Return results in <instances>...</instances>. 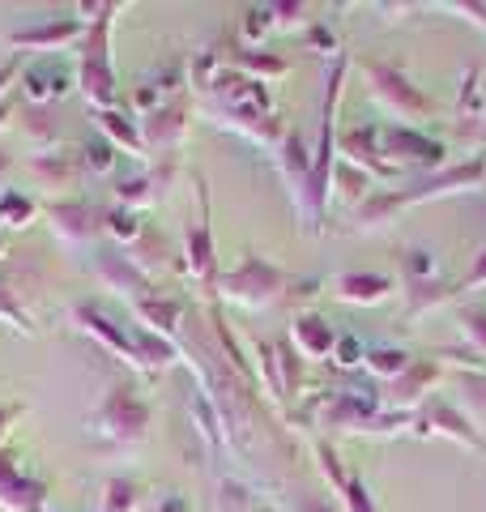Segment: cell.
Listing matches in <instances>:
<instances>
[{"instance_id": "5", "label": "cell", "mask_w": 486, "mask_h": 512, "mask_svg": "<svg viewBox=\"0 0 486 512\" xmlns=\"http://www.w3.org/2000/svg\"><path fill=\"white\" fill-rule=\"evenodd\" d=\"M282 286H286V278L269 261H261V256H248L231 278H222V291L239 303H273Z\"/></svg>"}, {"instance_id": "26", "label": "cell", "mask_w": 486, "mask_h": 512, "mask_svg": "<svg viewBox=\"0 0 486 512\" xmlns=\"http://www.w3.org/2000/svg\"><path fill=\"white\" fill-rule=\"evenodd\" d=\"M103 128H111V133H116V141H128V146L133 150H141V141H137V133L128 124H120V116H103Z\"/></svg>"}, {"instance_id": "6", "label": "cell", "mask_w": 486, "mask_h": 512, "mask_svg": "<svg viewBox=\"0 0 486 512\" xmlns=\"http://www.w3.org/2000/svg\"><path fill=\"white\" fill-rule=\"evenodd\" d=\"M0 508L9 512H43V487L13 470V457L0 453Z\"/></svg>"}, {"instance_id": "9", "label": "cell", "mask_w": 486, "mask_h": 512, "mask_svg": "<svg viewBox=\"0 0 486 512\" xmlns=\"http://www.w3.org/2000/svg\"><path fill=\"white\" fill-rule=\"evenodd\" d=\"M337 286V299H346V303H384L388 291H393V278H384V274H342L333 282Z\"/></svg>"}, {"instance_id": "18", "label": "cell", "mask_w": 486, "mask_h": 512, "mask_svg": "<svg viewBox=\"0 0 486 512\" xmlns=\"http://www.w3.org/2000/svg\"><path fill=\"white\" fill-rule=\"evenodd\" d=\"M367 367H371L376 376H393V380H397L405 367H410V359H405V350H371Z\"/></svg>"}, {"instance_id": "16", "label": "cell", "mask_w": 486, "mask_h": 512, "mask_svg": "<svg viewBox=\"0 0 486 512\" xmlns=\"http://www.w3.org/2000/svg\"><path fill=\"white\" fill-rule=\"evenodd\" d=\"M145 128H150V141H158V146H175V141L184 137V111L180 107L154 111V116L145 120Z\"/></svg>"}, {"instance_id": "24", "label": "cell", "mask_w": 486, "mask_h": 512, "mask_svg": "<svg viewBox=\"0 0 486 512\" xmlns=\"http://www.w3.org/2000/svg\"><path fill=\"white\" fill-rule=\"evenodd\" d=\"M107 222H111V231H116L120 239H137V235H141L137 214H133V210H116V214H107Z\"/></svg>"}, {"instance_id": "3", "label": "cell", "mask_w": 486, "mask_h": 512, "mask_svg": "<svg viewBox=\"0 0 486 512\" xmlns=\"http://www.w3.org/2000/svg\"><path fill=\"white\" fill-rule=\"evenodd\" d=\"M107 30H111V18H99L86 47H81V90H86V99L94 107L116 103V77H111V64H107Z\"/></svg>"}, {"instance_id": "21", "label": "cell", "mask_w": 486, "mask_h": 512, "mask_svg": "<svg viewBox=\"0 0 486 512\" xmlns=\"http://www.w3.org/2000/svg\"><path fill=\"white\" fill-rule=\"evenodd\" d=\"M137 308H141V316H150V320H154V329H175V320H180V308H175V303L141 299Z\"/></svg>"}, {"instance_id": "2", "label": "cell", "mask_w": 486, "mask_h": 512, "mask_svg": "<svg viewBox=\"0 0 486 512\" xmlns=\"http://www.w3.org/2000/svg\"><path fill=\"white\" fill-rule=\"evenodd\" d=\"M150 427V406L133 389H111L103 410L94 414V436H107L116 448H137Z\"/></svg>"}, {"instance_id": "17", "label": "cell", "mask_w": 486, "mask_h": 512, "mask_svg": "<svg viewBox=\"0 0 486 512\" xmlns=\"http://www.w3.org/2000/svg\"><path fill=\"white\" fill-rule=\"evenodd\" d=\"M35 218V205H30L22 192H5L0 197V227H26Z\"/></svg>"}, {"instance_id": "4", "label": "cell", "mask_w": 486, "mask_h": 512, "mask_svg": "<svg viewBox=\"0 0 486 512\" xmlns=\"http://www.w3.org/2000/svg\"><path fill=\"white\" fill-rule=\"evenodd\" d=\"M363 73L371 77V90H376V99L384 107L397 111V120H418L427 116V99L418 94L410 82H405V73H397L393 64H380V60H363Z\"/></svg>"}, {"instance_id": "7", "label": "cell", "mask_w": 486, "mask_h": 512, "mask_svg": "<svg viewBox=\"0 0 486 512\" xmlns=\"http://www.w3.org/2000/svg\"><path fill=\"white\" fill-rule=\"evenodd\" d=\"M73 320H81V329L94 333V338H103L111 350H116V355H124L133 367H145L141 355H137V342H128V338H124V329H116L107 316H99L94 308H73Z\"/></svg>"}, {"instance_id": "14", "label": "cell", "mask_w": 486, "mask_h": 512, "mask_svg": "<svg viewBox=\"0 0 486 512\" xmlns=\"http://www.w3.org/2000/svg\"><path fill=\"white\" fill-rule=\"evenodd\" d=\"M423 423H431V427H435V423H440V427L448 431V436H452V440H461V444H474V448H482V440L474 436V427H469V423L461 419V414H457V410H452V406H444V402H435V406L427 410V419H423Z\"/></svg>"}, {"instance_id": "27", "label": "cell", "mask_w": 486, "mask_h": 512, "mask_svg": "<svg viewBox=\"0 0 486 512\" xmlns=\"http://www.w3.org/2000/svg\"><path fill=\"white\" fill-rule=\"evenodd\" d=\"M346 495H350V508H354V512H376V508H371V500H367V487L359 483V478H350Z\"/></svg>"}, {"instance_id": "28", "label": "cell", "mask_w": 486, "mask_h": 512, "mask_svg": "<svg viewBox=\"0 0 486 512\" xmlns=\"http://www.w3.org/2000/svg\"><path fill=\"white\" fill-rule=\"evenodd\" d=\"M359 359H363V355H359V342H354V338H342V350H337V363H342V367H354Z\"/></svg>"}, {"instance_id": "1", "label": "cell", "mask_w": 486, "mask_h": 512, "mask_svg": "<svg viewBox=\"0 0 486 512\" xmlns=\"http://www.w3.org/2000/svg\"><path fill=\"white\" fill-rule=\"evenodd\" d=\"M482 175H486V158H474L469 167H457V171H444V175H435V180L427 184H418L410 192H380V197H371L367 205H359V227H384L388 214L401 210V205H418V201H427V197H444V192H457V188H474L482 184Z\"/></svg>"}, {"instance_id": "30", "label": "cell", "mask_w": 486, "mask_h": 512, "mask_svg": "<svg viewBox=\"0 0 486 512\" xmlns=\"http://www.w3.org/2000/svg\"><path fill=\"white\" fill-rule=\"evenodd\" d=\"M90 167H94V171H107V167H111V146H94Z\"/></svg>"}, {"instance_id": "22", "label": "cell", "mask_w": 486, "mask_h": 512, "mask_svg": "<svg viewBox=\"0 0 486 512\" xmlns=\"http://www.w3.org/2000/svg\"><path fill=\"white\" fill-rule=\"evenodd\" d=\"M0 320H9L13 329L30 333V316H26V312H18V303L9 299V291H5V286H0Z\"/></svg>"}, {"instance_id": "19", "label": "cell", "mask_w": 486, "mask_h": 512, "mask_svg": "<svg viewBox=\"0 0 486 512\" xmlns=\"http://www.w3.org/2000/svg\"><path fill=\"white\" fill-rule=\"evenodd\" d=\"M461 329H465V338L486 355V303H478V308H465V312H461Z\"/></svg>"}, {"instance_id": "12", "label": "cell", "mask_w": 486, "mask_h": 512, "mask_svg": "<svg viewBox=\"0 0 486 512\" xmlns=\"http://www.w3.org/2000/svg\"><path fill=\"white\" fill-rule=\"evenodd\" d=\"M431 380H435V363H431V359L405 367V372L393 380V406H414V402H423V393H427Z\"/></svg>"}, {"instance_id": "10", "label": "cell", "mask_w": 486, "mask_h": 512, "mask_svg": "<svg viewBox=\"0 0 486 512\" xmlns=\"http://www.w3.org/2000/svg\"><path fill=\"white\" fill-rule=\"evenodd\" d=\"M384 137V154H401L405 163H440V146L435 141H427V137H418L414 128H388V133H380Z\"/></svg>"}, {"instance_id": "11", "label": "cell", "mask_w": 486, "mask_h": 512, "mask_svg": "<svg viewBox=\"0 0 486 512\" xmlns=\"http://www.w3.org/2000/svg\"><path fill=\"white\" fill-rule=\"evenodd\" d=\"M81 22H43V26H30V30H13L9 43L13 47H60V43H73L81 35Z\"/></svg>"}, {"instance_id": "20", "label": "cell", "mask_w": 486, "mask_h": 512, "mask_svg": "<svg viewBox=\"0 0 486 512\" xmlns=\"http://www.w3.org/2000/svg\"><path fill=\"white\" fill-rule=\"evenodd\" d=\"M137 508V487L124 483V478H111L107 483V512H133Z\"/></svg>"}, {"instance_id": "29", "label": "cell", "mask_w": 486, "mask_h": 512, "mask_svg": "<svg viewBox=\"0 0 486 512\" xmlns=\"http://www.w3.org/2000/svg\"><path fill=\"white\" fill-rule=\"evenodd\" d=\"M469 286H486V252L478 256V265H474V274H469L461 286H457V291H469Z\"/></svg>"}, {"instance_id": "25", "label": "cell", "mask_w": 486, "mask_h": 512, "mask_svg": "<svg viewBox=\"0 0 486 512\" xmlns=\"http://www.w3.org/2000/svg\"><path fill=\"white\" fill-rule=\"evenodd\" d=\"M150 197H154V192H150V184H145V180H124L120 184V201H128V205H141Z\"/></svg>"}, {"instance_id": "23", "label": "cell", "mask_w": 486, "mask_h": 512, "mask_svg": "<svg viewBox=\"0 0 486 512\" xmlns=\"http://www.w3.org/2000/svg\"><path fill=\"white\" fill-rule=\"evenodd\" d=\"M461 389H465V397H469V406H474L482 419H486V376H465Z\"/></svg>"}, {"instance_id": "8", "label": "cell", "mask_w": 486, "mask_h": 512, "mask_svg": "<svg viewBox=\"0 0 486 512\" xmlns=\"http://www.w3.org/2000/svg\"><path fill=\"white\" fill-rule=\"evenodd\" d=\"M290 342H295V350L303 359H324L333 350V329H329V320H320V316H299L295 320V329H290Z\"/></svg>"}, {"instance_id": "32", "label": "cell", "mask_w": 486, "mask_h": 512, "mask_svg": "<svg viewBox=\"0 0 486 512\" xmlns=\"http://www.w3.org/2000/svg\"><path fill=\"white\" fill-rule=\"evenodd\" d=\"M5 419H13V410H0V423H5ZM0 431H5V427H0Z\"/></svg>"}, {"instance_id": "31", "label": "cell", "mask_w": 486, "mask_h": 512, "mask_svg": "<svg viewBox=\"0 0 486 512\" xmlns=\"http://www.w3.org/2000/svg\"><path fill=\"white\" fill-rule=\"evenodd\" d=\"M167 512H184V504H180V500H171V504H167Z\"/></svg>"}, {"instance_id": "15", "label": "cell", "mask_w": 486, "mask_h": 512, "mask_svg": "<svg viewBox=\"0 0 486 512\" xmlns=\"http://www.w3.org/2000/svg\"><path fill=\"white\" fill-rule=\"evenodd\" d=\"M188 265L197 278H209V269H214V244H209V222L201 218L197 231H188Z\"/></svg>"}, {"instance_id": "13", "label": "cell", "mask_w": 486, "mask_h": 512, "mask_svg": "<svg viewBox=\"0 0 486 512\" xmlns=\"http://www.w3.org/2000/svg\"><path fill=\"white\" fill-rule=\"evenodd\" d=\"M86 218H94V214H90L81 201H73V205H52V227H56L60 239H69V244H81V239L94 231V222H86Z\"/></svg>"}]
</instances>
